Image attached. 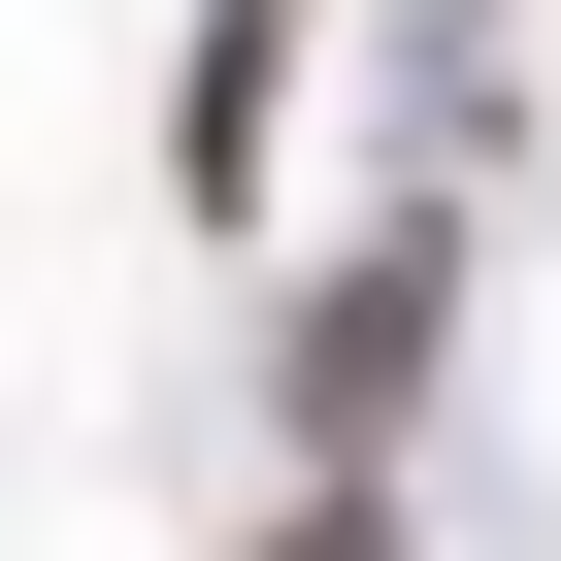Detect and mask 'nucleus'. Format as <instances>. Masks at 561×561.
Masks as SVG:
<instances>
[{
    "label": "nucleus",
    "instance_id": "f257e3e1",
    "mask_svg": "<svg viewBox=\"0 0 561 561\" xmlns=\"http://www.w3.org/2000/svg\"><path fill=\"white\" fill-rule=\"evenodd\" d=\"M397 364H430V231H364L298 298V430H397Z\"/></svg>",
    "mask_w": 561,
    "mask_h": 561
},
{
    "label": "nucleus",
    "instance_id": "f03ea898",
    "mask_svg": "<svg viewBox=\"0 0 561 561\" xmlns=\"http://www.w3.org/2000/svg\"><path fill=\"white\" fill-rule=\"evenodd\" d=\"M264 133H298V0H198V100H165V165H198V198H264Z\"/></svg>",
    "mask_w": 561,
    "mask_h": 561
}]
</instances>
